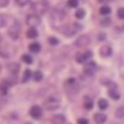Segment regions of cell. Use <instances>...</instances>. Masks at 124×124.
<instances>
[{
    "instance_id": "4",
    "label": "cell",
    "mask_w": 124,
    "mask_h": 124,
    "mask_svg": "<svg viewBox=\"0 0 124 124\" xmlns=\"http://www.w3.org/2000/svg\"><path fill=\"white\" fill-rule=\"evenodd\" d=\"M26 24L30 25V27H31V26L36 27V26H39V25L41 24V19H40V16H39L37 14H30V15H27V17H26Z\"/></svg>"
},
{
    "instance_id": "16",
    "label": "cell",
    "mask_w": 124,
    "mask_h": 124,
    "mask_svg": "<svg viewBox=\"0 0 124 124\" xmlns=\"http://www.w3.org/2000/svg\"><path fill=\"white\" fill-rule=\"evenodd\" d=\"M99 13H101V15L107 16V15L110 14V8H109L108 5H103V6H101V9H99Z\"/></svg>"
},
{
    "instance_id": "1",
    "label": "cell",
    "mask_w": 124,
    "mask_h": 124,
    "mask_svg": "<svg viewBox=\"0 0 124 124\" xmlns=\"http://www.w3.org/2000/svg\"><path fill=\"white\" fill-rule=\"evenodd\" d=\"M31 8H32V10L35 11V14L41 15V14H44L45 11H47V9H48V1H46V0H39V1L34 3Z\"/></svg>"
},
{
    "instance_id": "7",
    "label": "cell",
    "mask_w": 124,
    "mask_h": 124,
    "mask_svg": "<svg viewBox=\"0 0 124 124\" xmlns=\"http://www.w3.org/2000/svg\"><path fill=\"white\" fill-rule=\"evenodd\" d=\"M99 54L102 57H109L112 55V47L109 45H103L99 50Z\"/></svg>"
},
{
    "instance_id": "5",
    "label": "cell",
    "mask_w": 124,
    "mask_h": 124,
    "mask_svg": "<svg viewBox=\"0 0 124 124\" xmlns=\"http://www.w3.org/2000/svg\"><path fill=\"white\" fill-rule=\"evenodd\" d=\"M89 42H91V39H89L88 35H81V36L75 41V45H76L77 47H82V46L89 45Z\"/></svg>"
},
{
    "instance_id": "6",
    "label": "cell",
    "mask_w": 124,
    "mask_h": 124,
    "mask_svg": "<svg viewBox=\"0 0 124 124\" xmlns=\"http://www.w3.org/2000/svg\"><path fill=\"white\" fill-rule=\"evenodd\" d=\"M30 116L32 117L34 119H40L42 117V109L39 106H32L30 109Z\"/></svg>"
},
{
    "instance_id": "8",
    "label": "cell",
    "mask_w": 124,
    "mask_h": 124,
    "mask_svg": "<svg viewBox=\"0 0 124 124\" xmlns=\"http://www.w3.org/2000/svg\"><path fill=\"white\" fill-rule=\"evenodd\" d=\"M93 119L97 124H103L106 120H107V116L103 114V113H94L93 114Z\"/></svg>"
},
{
    "instance_id": "12",
    "label": "cell",
    "mask_w": 124,
    "mask_h": 124,
    "mask_svg": "<svg viewBox=\"0 0 124 124\" xmlns=\"http://www.w3.org/2000/svg\"><path fill=\"white\" fill-rule=\"evenodd\" d=\"M52 122L55 124H65L66 118H65V116H62V114H55L52 117Z\"/></svg>"
},
{
    "instance_id": "22",
    "label": "cell",
    "mask_w": 124,
    "mask_h": 124,
    "mask_svg": "<svg viewBox=\"0 0 124 124\" xmlns=\"http://www.w3.org/2000/svg\"><path fill=\"white\" fill-rule=\"evenodd\" d=\"M20 68V66L17 63H11V65H9V70L13 72V75H15V72H17Z\"/></svg>"
},
{
    "instance_id": "9",
    "label": "cell",
    "mask_w": 124,
    "mask_h": 124,
    "mask_svg": "<svg viewBox=\"0 0 124 124\" xmlns=\"http://www.w3.org/2000/svg\"><path fill=\"white\" fill-rule=\"evenodd\" d=\"M94 68H96V63L94 62H89V63L85 67V73L87 76H92L94 73Z\"/></svg>"
},
{
    "instance_id": "13",
    "label": "cell",
    "mask_w": 124,
    "mask_h": 124,
    "mask_svg": "<svg viewBox=\"0 0 124 124\" xmlns=\"http://www.w3.org/2000/svg\"><path fill=\"white\" fill-rule=\"evenodd\" d=\"M29 50H30V52H32V54H37L41 50V45L39 42H32V44L29 45Z\"/></svg>"
},
{
    "instance_id": "20",
    "label": "cell",
    "mask_w": 124,
    "mask_h": 124,
    "mask_svg": "<svg viewBox=\"0 0 124 124\" xmlns=\"http://www.w3.org/2000/svg\"><path fill=\"white\" fill-rule=\"evenodd\" d=\"M83 107H85V109H87V110H91V109L93 108V102H92L91 99L86 98V99H85V104H83Z\"/></svg>"
},
{
    "instance_id": "11",
    "label": "cell",
    "mask_w": 124,
    "mask_h": 124,
    "mask_svg": "<svg viewBox=\"0 0 124 124\" xmlns=\"http://www.w3.org/2000/svg\"><path fill=\"white\" fill-rule=\"evenodd\" d=\"M108 94H109V97H110L112 99H114V101H118V99L120 98L119 92L117 91V87H114V88H110V89L108 91Z\"/></svg>"
},
{
    "instance_id": "37",
    "label": "cell",
    "mask_w": 124,
    "mask_h": 124,
    "mask_svg": "<svg viewBox=\"0 0 124 124\" xmlns=\"http://www.w3.org/2000/svg\"><path fill=\"white\" fill-rule=\"evenodd\" d=\"M0 42H1V36H0Z\"/></svg>"
},
{
    "instance_id": "19",
    "label": "cell",
    "mask_w": 124,
    "mask_h": 124,
    "mask_svg": "<svg viewBox=\"0 0 124 124\" xmlns=\"http://www.w3.org/2000/svg\"><path fill=\"white\" fill-rule=\"evenodd\" d=\"M42 72L41 71H36V72H34L32 73V78H34V81H36V82H40L41 79H42Z\"/></svg>"
},
{
    "instance_id": "35",
    "label": "cell",
    "mask_w": 124,
    "mask_h": 124,
    "mask_svg": "<svg viewBox=\"0 0 124 124\" xmlns=\"http://www.w3.org/2000/svg\"><path fill=\"white\" fill-rule=\"evenodd\" d=\"M85 56H86V58H89L92 56V52H91V51H87V52L85 54Z\"/></svg>"
},
{
    "instance_id": "27",
    "label": "cell",
    "mask_w": 124,
    "mask_h": 124,
    "mask_svg": "<svg viewBox=\"0 0 124 124\" xmlns=\"http://www.w3.org/2000/svg\"><path fill=\"white\" fill-rule=\"evenodd\" d=\"M67 5H68L70 8H77V6H78V0H68Z\"/></svg>"
},
{
    "instance_id": "18",
    "label": "cell",
    "mask_w": 124,
    "mask_h": 124,
    "mask_svg": "<svg viewBox=\"0 0 124 124\" xmlns=\"http://www.w3.org/2000/svg\"><path fill=\"white\" fill-rule=\"evenodd\" d=\"M21 60L25 62L26 65H31V63L34 62V60H32V57H31V55H27V54H24L23 57H21Z\"/></svg>"
},
{
    "instance_id": "24",
    "label": "cell",
    "mask_w": 124,
    "mask_h": 124,
    "mask_svg": "<svg viewBox=\"0 0 124 124\" xmlns=\"http://www.w3.org/2000/svg\"><path fill=\"white\" fill-rule=\"evenodd\" d=\"M31 77V71L30 70H25L24 72V76H23V82H27Z\"/></svg>"
},
{
    "instance_id": "3",
    "label": "cell",
    "mask_w": 124,
    "mask_h": 124,
    "mask_svg": "<svg viewBox=\"0 0 124 124\" xmlns=\"http://www.w3.org/2000/svg\"><path fill=\"white\" fill-rule=\"evenodd\" d=\"M20 30H21V27H20V24H19L17 21H15L11 26L9 27L8 35L11 37L13 40H16V39L19 37V35H20Z\"/></svg>"
},
{
    "instance_id": "21",
    "label": "cell",
    "mask_w": 124,
    "mask_h": 124,
    "mask_svg": "<svg viewBox=\"0 0 124 124\" xmlns=\"http://www.w3.org/2000/svg\"><path fill=\"white\" fill-rule=\"evenodd\" d=\"M85 15H86V11H85L83 9H78L77 11H76V14H75V16H76L77 19H83Z\"/></svg>"
},
{
    "instance_id": "2",
    "label": "cell",
    "mask_w": 124,
    "mask_h": 124,
    "mask_svg": "<svg viewBox=\"0 0 124 124\" xmlns=\"http://www.w3.org/2000/svg\"><path fill=\"white\" fill-rule=\"evenodd\" d=\"M44 108L46 110H50V112H52V110L60 108V99L58 98H55V97H50V98L45 99Z\"/></svg>"
},
{
    "instance_id": "17",
    "label": "cell",
    "mask_w": 124,
    "mask_h": 124,
    "mask_svg": "<svg viewBox=\"0 0 124 124\" xmlns=\"http://www.w3.org/2000/svg\"><path fill=\"white\" fill-rule=\"evenodd\" d=\"M75 58H76V61L78 62V63H85V62L87 61V58H86L85 54H76Z\"/></svg>"
},
{
    "instance_id": "23",
    "label": "cell",
    "mask_w": 124,
    "mask_h": 124,
    "mask_svg": "<svg viewBox=\"0 0 124 124\" xmlns=\"http://www.w3.org/2000/svg\"><path fill=\"white\" fill-rule=\"evenodd\" d=\"M8 87H10L6 82H4V83L0 85V91H1L3 94H8Z\"/></svg>"
},
{
    "instance_id": "33",
    "label": "cell",
    "mask_w": 124,
    "mask_h": 124,
    "mask_svg": "<svg viewBox=\"0 0 124 124\" xmlns=\"http://www.w3.org/2000/svg\"><path fill=\"white\" fill-rule=\"evenodd\" d=\"M9 4V0H0V8H4Z\"/></svg>"
},
{
    "instance_id": "32",
    "label": "cell",
    "mask_w": 124,
    "mask_h": 124,
    "mask_svg": "<svg viewBox=\"0 0 124 124\" xmlns=\"http://www.w3.org/2000/svg\"><path fill=\"white\" fill-rule=\"evenodd\" d=\"M77 124H88V119H86V118H79V119L77 120Z\"/></svg>"
},
{
    "instance_id": "10",
    "label": "cell",
    "mask_w": 124,
    "mask_h": 124,
    "mask_svg": "<svg viewBox=\"0 0 124 124\" xmlns=\"http://www.w3.org/2000/svg\"><path fill=\"white\" fill-rule=\"evenodd\" d=\"M65 86H66V88H67L68 91H70V88H72L73 91H75V88H76V89H78L77 82H76L73 78H68V79L66 81V85H65Z\"/></svg>"
},
{
    "instance_id": "15",
    "label": "cell",
    "mask_w": 124,
    "mask_h": 124,
    "mask_svg": "<svg viewBox=\"0 0 124 124\" xmlns=\"http://www.w3.org/2000/svg\"><path fill=\"white\" fill-rule=\"evenodd\" d=\"M98 107H99V109H102V110L107 109V108H108V101L104 99V98H101V99L98 101Z\"/></svg>"
},
{
    "instance_id": "34",
    "label": "cell",
    "mask_w": 124,
    "mask_h": 124,
    "mask_svg": "<svg viewBox=\"0 0 124 124\" xmlns=\"http://www.w3.org/2000/svg\"><path fill=\"white\" fill-rule=\"evenodd\" d=\"M98 39H99V40H106V34H99Z\"/></svg>"
},
{
    "instance_id": "36",
    "label": "cell",
    "mask_w": 124,
    "mask_h": 124,
    "mask_svg": "<svg viewBox=\"0 0 124 124\" xmlns=\"http://www.w3.org/2000/svg\"><path fill=\"white\" fill-rule=\"evenodd\" d=\"M98 1H101V3H104V1H108V0H98Z\"/></svg>"
},
{
    "instance_id": "29",
    "label": "cell",
    "mask_w": 124,
    "mask_h": 124,
    "mask_svg": "<svg viewBox=\"0 0 124 124\" xmlns=\"http://www.w3.org/2000/svg\"><path fill=\"white\" fill-rule=\"evenodd\" d=\"M16 1V4L17 5H20V6H25V5H27L31 0H15Z\"/></svg>"
},
{
    "instance_id": "14",
    "label": "cell",
    "mask_w": 124,
    "mask_h": 124,
    "mask_svg": "<svg viewBox=\"0 0 124 124\" xmlns=\"http://www.w3.org/2000/svg\"><path fill=\"white\" fill-rule=\"evenodd\" d=\"M26 36H27L29 39H36V37L39 36V32H37V30H36L34 26H31V27L27 30Z\"/></svg>"
},
{
    "instance_id": "26",
    "label": "cell",
    "mask_w": 124,
    "mask_h": 124,
    "mask_svg": "<svg viewBox=\"0 0 124 124\" xmlns=\"http://www.w3.org/2000/svg\"><path fill=\"white\" fill-rule=\"evenodd\" d=\"M116 116H117L118 118H123V117H124V107H120V108L117 109Z\"/></svg>"
},
{
    "instance_id": "25",
    "label": "cell",
    "mask_w": 124,
    "mask_h": 124,
    "mask_svg": "<svg viewBox=\"0 0 124 124\" xmlns=\"http://www.w3.org/2000/svg\"><path fill=\"white\" fill-rule=\"evenodd\" d=\"M58 39H56V37H48V44L50 45H52V46H57L58 45Z\"/></svg>"
},
{
    "instance_id": "30",
    "label": "cell",
    "mask_w": 124,
    "mask_h": 124,
    "mask_svg": "<svg viewBox=\"0 0 124 124\" xmlns=\"http://www.w3.org/2000/svg\"><path fill=\"white\" fill-rule=\"evenodd\" d=\"M6 25V17L4 15H0V27H3Z\"/></svg>"
},
{
    "instance_id": "28",
    "label": "cell",
    "mask_w": 124,
    "mask_h": 124,
    "mask_svg": "<svg viewBox=\"0 0 124 124\" xmlns=\"http://www.w3.org/2000/svg\"><path fill=\"white\" fill-rule=\"evenodd\" d=\"M110 24H112V21H110L109 17H106V19H103L102 21H101V25L102 26H109Z\"/></svg>"
},
{
    "instance_id": "31",
    "label": "cell",
    "mask_w": 124,
    "mask_h": 124,
    "mask_svg": "<svg viewBox=\"0 0 124 124\" xmlns=\"http://www.w3.org/2000/svg\"><path fill=\"white\" fill-rule=\"evenodd\" d=\"M118 17L119 19H124V8H120L118 10Z\"/></svg>"
}]
</instances>
